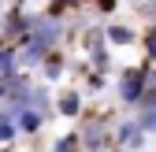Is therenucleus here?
Returning a JSON list of instances; mask_svg holds the SVG:
<instances>
[{
  "mask_svg": "<svg viewBox=\"0 0 156 152\" xmlns=\"http://www.w3.org/2000/svg\"><path fill=\"white\" fill-rule=\"evenodd\" d=\"M134 119L141 123V130H145L149 137H156V108H138V111H134Z\"/></svg>",
  "mask_w": 156,
  "mask_h": 152,
  "instance_id": "f3484780",
  "label": "nucleus"
},
{
  "mask_svg": "<svg viewBox=\"0 0 156 152\" xmlns=\"http://www.w3.org/2000/svg\"><path fill=\"white\" fill-rule=\"evenodd\" d=\"M108 152H126V148H119V145H112V148H108Z\"/></svg>",
  "mask_w": 156,
  "mask_h": 152,
  "instance_id": "4be33fe9",
  "label": "nucleus"
},
{
  "mask_svg": "<svg viewBox=\"0 0 156 152\" xmlns=\"http://www.w3.org/2000/svg\"><path fill=\"white\" fill-rule=\"evenodd\" d=\"M78 134H82V145L86 152H108L115 145V123L101 119V115H82V126H78Z\"/></svg>",
  "mask_w": 156,
  "mask_h": 152,
  "instance_id": "39448f33",
  "label": "nucleus"
},
{
  "mask_svg": "<svg viewBox=\"0 0 156 152\" xmlns=\"http://www.w3.org/2000/svg\"><path fill=\"white\" fill-rule=\"evenodd\" d=\"M45 115H41V111H34V108H23V111H19V134H23V137H37V134H41V130H45Z\"/></svg>",
  "mask_w": 156,
  "mask_h": 152,
  "instance_id": "ddd939ff",
  "label": "nucleus"
},
{
  "mask_svg": "<svg viewBox=\"0 0 156 152\" xmlns=\"http://www.w3.org/2000/svg\"><path fill=\"white\" fill-rule=\"evenodd\" d=\"M82 56L89 71H112L115 67V56H112V45H108V33H104V19L101 22H93L89 30H82Z\"/></svg>",
  "mask_w": 156,
  "mask_h": 152,
  "instance_id": "7ed1b4c3",
  "label": "nucleus"
},
{
  "mask_svg": "<svg viewBox=\"0 0 156 152\" xmlns=\"http://www.w3.org/2000/svg\"><path fill=\"white\" fill-rule=\"evenodd\" d=\"M108 89V74L104 71H86L82 74V93L86 97H97V93H104Z\"/></svg>",
  "mask_w": 156,
  "mask_h": 152,
  "instance_id": "2eb2a0df",
  "label": "nucleus"
},
{
  "mask_svg": "<svg viewBox=\"0 0 156 152\" xmlns=\"http://www.w3.org/2000/svg\"><path fill=\"white\" fill-rule=\"evenodd\" d=\"M8 4H26V0H8Z\"/></svg>",
  "mask_w": 156,
  "mask_h": 152,
  "instance_id": "5701e85b",
  "label": "nucleus"
},
{
  "mask_svg": "<svg viewBox=\"0 0 156 152\" xmlns=\"http://www.w3.org/2000/svg\"><path fill=\"white\" fill-rule=\"evenodd\" d=\"M67 74H71V52L67 48H52L41 60V67H37V78L48 82V85H60Z\"/></svg>",
  "mask_w": 156,
  "mask_h": 152,
  "instance_id": "0eeeda50",
  "label": "nucleus"
},
{
  "mask_svg": "<svg viewBox=\"0 0 156 152\" xmlns=\"http://www.w3.org/2000/svg\"><path fill=\"white\" fill-rule=\"evenodd\" d=\"M56 115L71 119V123L86 115V93H82V85H63L60 93H56Z\"/></svg>",
  "mask_w": 156,
  "mask_h": 152,
  "instance_id": "1a4fd4ad",
  "label": "nucleus"
},
{
  "mask_svg": "<svg viewBox=\"0 0 156 152\" xmlns=\"http://www.w3.org/2000/svg\"><path fill=\"white\" fill-rule=\"evenodd\" d=\"M52 152H86V145H82V134L78 130H67V134H60V137H52V145H48Z\"/></svg>",
  "mask_w": 156,
  "mask_h": 152,
  "instance_id": "4468645a",
  "label": "nucleus"
},
{
  "mask_svg": "<svg viewBox=\"0 0 156 152\" xmlns=\"http://www.w3.org/2000/svg\"><path fill=\"white\" fill-rule=\"evenodd\" d=\"M34 85H37V82H34V71L0 74V104H19V108H26Z\"/></svg>",
  "mask_w": 156,
  "mask_h": 152,
  "instance_id": "423d86ee",
  "label": "nucleus"
},
{
  "mask_svg": "<svg viewBox=\"0 0 156 152\" xmlns=\"http://www.w3.org/2000/svg\"><path fill=\"white\" fill-rule=\"evenodd\" d=\"M67 37H71L67 19H56V15H45V11H41L37 22H34V30L19 41V48H23V71H37L41 60H45L52 48H60Z\"/></svg>",
  "mask_w": 156,
  "mask_h": 152,
  "instance_id": "f257e3e1",
  "label": "nucleus"
},
{
  "mask_svg": "<svg viewBox=\"0 0 156 152\" xmlns=\"http://www.w3.org/2000/svg\"><path fill=\"white\" fill-rule=\"evenodd\" d=\"M119 4H123V0H93V11L101 19H112L115 11H119Z\"/></svg>",
  "mask_w": 156,
  "mask_h": 152,
  "instance_id": "6ab92c4d",
  "label": "nucleus"
},
{
  "mask_svg": "<svg viewBox=\"0 0 156 152\" xmlns=\"http://www.w3.org/2000/svg\"><path fill=\"white\" fill-rule=\"evenodd\" d=\"M0 8H4V0H0Z\"/></svg>",
  "mask_w": 156,
  "mask_h": 152,
  "instance_id": "393cba45",
  "label": "nucleus"
},
{
  "mask_svg": "<svg viewBox=\"0 0 156 152\" xmlns=\"http://www.w3.org/2000/svg\"><path fill=\"white\" fill-rule=\"evenodd\" d=\"M141 56L156 67V22H149V26L141 30Z\"/></svg>",
  "mask_w": 156,
  "mask_h": 152,
  "instance_id": "dca6fc26",
  "label": "nucleus"
},
{
  "mask_svg": "<svg viewBox=\"0 0 156 152\" xmlns=\"http://www.w3.org/2000/svg\"><path fill=\"white\" fill-rule=\"evenodd\" d=\"M115 145L126 148V152H141V148L149 145V134L141 130V123L134 119V115H126V119L115 123Z\"/></svg>",
  "mask_w": 156,
  "mask_h": 152,
  "instance_id": "6e6552de",
  "label": "nucleus"
},
{
  "mask_svg": "<svg viewBox=\"0 0 156 152\" xmlns=\"http://www.w3.org/2000/svg\"><path fill=\"white\" fill-rule=\"evenodd\" d=\"M130 8L138 11V19H145V26L156 22V0H130Z\"/></svg>",
  "mask_w": 156,
  "mask_h": 152,
  "instance_id": "a211bd4d",
  "label": "nucleus"
},
{
  "mask_svg": "<svg viewBox=\"0 0 156 152\" xmlns=\"http://www.w3.org/2000/svg\"><path fill=\"white\" fill-rule=\"evenodd\" d=\"M37 15H41V11H34V8H26V4H8V8H0V41L19 45V41L34 30Z\"/></svg>",
  "mask_w": 156,
  "mask_h": 152,
  "instance_id": "20e7f679",
  "label": "nucleus"
},
{
  "mask_svg": "<svg viewBox=\"0 0 156 152\" xmlns=\"http://www.w3.org/2000/svg\"><path fill=\"white\" fill-rule=\"evenodd\" d=\"M41 152H52V148H41Z\"/></svg>",
  "mask_w": 156,
  "mask_h": 152,
  "instance_id": "b1692460",
  "label": "nucleus"
},
{
  "mask_svg": "<svg viewBox=\"0 0 156 152\" xmlns=\"http://www.w3.org/2000/svg\"><path fill=\"white\" fill-rule=\"evenodd\" d=\"M149 60H141V63H123L119 71H115V97H119V108H126V111H138L141 108V100H145V85H149Z\"/></svg>",
  "mask_w": 156,
  "mask_h": 152,
  "instance_id": "f03ea898",
  "label": "nucleus"
},
{
  "mask_svg": "<svg viewBox=\"0 0 156 152\" xmlns=\"http://www.w3.org/2000/svg\"><path fill=\"white\" fill-rule=\"evenodd\" d=\"M26 108L41 111L48 123H52V119H60V115H56V93H52V85H48V82H37V85H34V93H30V104H26Z\"/></svg>",
  "mask_w": 156,
  "mask_h": 152,
  "instance_id": "9b49d317",
  "label": "nucleus"
},
{
  "mask_svg": "<svg viewBox=\"0 0 156 152\" xmlns=\"http://www.w3.org/2000/svg\"><path fill=\"white\" fill-rule=\"evenodd\" d=\"M56 4H60L63 11H82V8L89 4V0H56Z\"/></svg>",
  "mask_w": 156,
  "mask_h": 152,
  "instance_id": "412c9836",
  "label": "nucleus"
},
{
  "mask_svg": "<svg viewBox=\"0 0 156 152\" xmlns=\"http://www.w3.org/2000/svg\"><path fill=\"white\" fill-rule=\"evenodd\" d=\"M104 33H108V45L112 48H134V45H141L138 26L126 22V19H112V22H104Z\"/></svg>",
  "mask_w": 156,
  "mask_h": 152,
  "instance_id": "9d476101",
  "label": "nucleus"
},
{
  "mask_svg": "<svg viewBox=\"0 0 156 152\" xmlns=\"http://www.w3.org/2000/svg\"><path fill=\"white\" fill-rule=\"evenodd\" d=\"M141 108H156V67H149V85H145V100Z\"/></svg>",
  "mask_w": 156,
  "mask_h": 152,
  "instance_id": "aec40b11",
  "label": "nucleus"
},
{
  "mask_svg": "<svg viewBox=\"0 0 156 152\" xmlns=\"http://www.w3.org/2000/svg\"><path fill=\"white\" fill-rule=\"evenodd\" d=\"M19 104H0V145H15L19 137Z\"/></svg>",
  "mask_w": 156,
  "mask_h": 152,
  "instance_id": "f8f14e48",
  "label": "nucleus"
}]
</instances>
